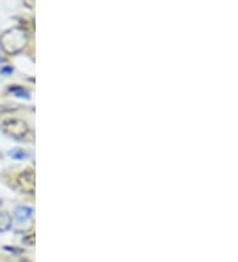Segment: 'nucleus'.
Listing matches in <instances>:
<instances>
[{"instance_id": "obj_1", "label": "nucleus", "mask_w": 238, "mask_h": 262, "mask_svg": "<svg viewBox=\"0 0 238 262\" xmlns=\"http://www.w3.org/2000/svg\"><path fill=\"white\" fill-rule=\"evenodd\" d=\"M27 41H28L27 32L23 28H17V27L8 29L0 38L2 49L8 55H15L21 51L26 47Z\"/></svg>"}, {"instance_id": "obj_2", "label": "nucleus", "mask_w": 238, "mask_h": 262, "mask_svg": "<svg viewBox=\"0 0 238 262\" xmlns=\"http://www.w3.org/2000/svg\"><path fill=\"white\" fill-rule=\"evenodd\" d=\"M2 130H3L6 134L10 135V137L20 141V139H23V138L27 135V133H28V125H27L24 121H21V119L11 118L7 119V121H4L3 123H2Z\"/></svg>"}, {"instance_id": "obj_3", "label": "nucleus", "mask_w": 238, "mask_h": 262, "mask_svg": "<svg viewBox=\"0 0 238 262\" xmlns=\"http://www.w3.org/2000/svg\"><path fill=\"white\" fill-rule=\"evenodd\" d=\"M19 184L21 189L27 193H35V173L32 171H26L19 176Z\"/></svg>"}, {"instance_id": "obj_4", "label": "nucleus", "mask_w": 238, "mask_h": 262, "mask_svg": "<svg viewBox=\"0 0 238 262\" xmlns=\"http://www.w3.org/2000/svg\"><path fill=\"white\" fill-rule=\"evenodd\" d=\"M32 216H33V211L32 208L29 207H17L15 209V219L17 220V223H27V221L32 220Z\"/></svg>"}, {"instance_id": "obj_5", "label": "nucleus", "mask_w": 238, "mask_h": 262, "mask_svg": "<svg viewBox=\"0 0 238 262\" xmlns=\"http://www.w3.org/2000/svg\"><path fill=\"white\" fill-rule=\"evenodd\" d=\"M11 225H12V219H11L10 214L6 213V212L0 213V233L10 229Z\"/></svg>"}, {"instance_id": "obj_6", "label": "nucleus", "mask_w": 238, "mask_h": 262, "mask_svg": "<svg viewBox=\"0 0 238 262\" xmlns=\"http://www.w3.org/2000/svg\"><path fill=\"white\" fill-rule=\"evenodd\" d=\"M11 92H12V93L15 94L16 97H20V98H27V99L31 98V97H29L28 92L23 89V88H19V86L11 88Z\"/></svg>"}, {"instance_id": "obj_7", "label": "nucleus", "mask_w": 238, "mask_h": 262, "mask_svg": "<svg viewBox=\"0 0 238 262\" xmlns=\"http://www.w3.org/2000/svg\"><path fill=\"white\" fill-rule=\"evenodd\" d=\"M10 157H12L13 159H24V158H28V154L24 152L23 150H19V148H15V150L10 151Z\"/></svg>"}, {"instance_id": "obj_8", "label": "nucleus", "mask_w": 238, "mask_h": 262, "mask_svg": "<svg viewBox=\"0 0 238 262\" xmlns=\"http://www.w3.org/2000/svg\"><path fill=\"white\" fill-rule=\"evenodd\" d=\"M2 73H10V72H12V69L11 68H2Z\"/></svg>"}, {"instance_id": "obj_9", "label": "nucleus", "mask_w": 238, "mask_h": 262, "mask_svg": "<svg viewBox=\"0 0 238 262\" xmlns=\"http://www.w3.org/2000/svg\"><path fill=\"white\" fill-rule=\"evenodd\" d=\"M0 61H2V58H0Z\"/></svg>"}]
</instances>
